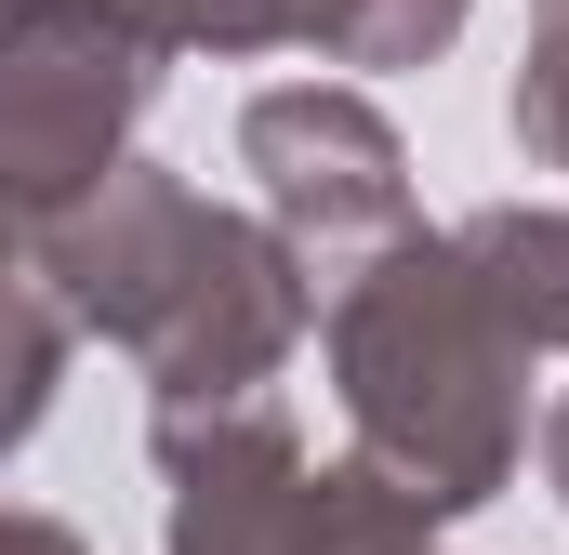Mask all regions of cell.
Returning a JSON list of instances; mask_svg holds the SVG:
<instances>
[{
    "instance_id": "obj_5",
    "label": "cell",
    "mask_w": 569,
    "mask_h": 555,
    "mask_svg": "<svg viewBox=\"0 0 569 555\" xmlns=\"http://www.w3.org/2000/svg\"><path fill=\"white\" fill-rule=\"evenodd\" d=\"M40 384H53V331H40L27 304H0V450L40 423Z\"/></svg>"
},
{
    "instance_id": "obj_6",
    "label": "cell",
    "mask_w": 569,
    "mask_h": 555,
    "mask_svg": "<svg viewBox=\"0 0 569 555\" xmlns=\"http://www.w3.org/2000/svg\"><path fill=\"white\" fill-rule=\"evenodd\" d=\"M517 133H530V145H557V159H569V40L543 53V67H530V93H517Z\"/></svg>"
},
{
    "instance_id": "obj_2",
    "label": "cell",
    "mask_w": 569,
    "mask_h": 555,
    "mask_svg": "<svg viewBox=\"0 0 569 555\" xmlns=\"http://www.w3.org/2000/svg\"><path fill=\"white\" fill-rule=\"evenodd\" d=\"M146 107V40L93 0H27L0 13V185L13 199H67L80 172H107V133Z\"/></svg>"
},
{
    "instance_id": "obj_3",
    "label": "cell",
    "mask_w": 569,
    "mask_h": 555,
    "mask_svg": "<svg viewBox=\"0 0 569 555\" xmlns=\"http://www.w3.org/2000/svg\"><path fill=\"white\" fill-rule=\"evenodd\" d=\"M371 476H291V450L252 423L239 463H199L186 476V555H425L411 516L358 503Z\"/></svg>"
},
{
    "instance_id": "obj_7",
    "label": "cell",
    "mask_w": 569,
    "mask_h": 555,
    "mask_svg": "<svg viewBox=\"0 0 569 555\" xmlns=\"http://www.w3.org/2000/svg\"><path fill=\"white\" fill-rule=\"evenodd\" d=\"M0 555H67V543H53V529H0Z\"/></svg>"
},
{
    "instance_id": "obj_4",
    "label": "cell",
    "mask_w": 569,
    "mask_h": 555,
    "mask_svg": "<svg viewBox=\"0 0 569 555\" xmlns=\"http://www.w3.org/2000/svg\"><path fill=\"white\" fill-rule=\"evenodd\" d=\"M252 159L279 172V199L318 212V225H385V212H398V145L371 133L345 93H279V107H252Z\"/></svg>"
},
{
    "instance_id": "obj_1",
    "label": "cell",
    "mask_w": 569,
    "mask_h": 555,
    "mask_svg": "<svg viewBox=\"0 0 569 555\" xmlns=\"http://www.w3.org/2000/svg\"><path fill=\"white\" fill-rule=\"evenodd\" d=\"M345 397L358 423L425 476V503H477L517 450V411H503V344L477 331V278L463 252H411L385 265L358 304H345Z\"/></svg>"
}]
</instances>
